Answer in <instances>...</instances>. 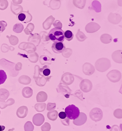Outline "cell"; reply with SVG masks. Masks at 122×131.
Listing matches in <instances>:
<instances>
[{
    "label": "cell",
    "instance_id": "obj_21",
    "mask_svg": "<svg viewBox=\"0 0 122 131\" xmlns=\"http://www.w3.org/2000/svg\"><path fill=\"white\" fill-rule=\"evenodd\" d=\"M54 104H55L54 103V104H52L51 103H48V104H47V110L48 111H50V110H54V109H55L56 105L54 106H53Z\"/></svg>",
    "mask_w": 122,
    "mask_h": 131
},
{
    "label": "cell",
    "instance_id": "obj_23",
    "mask_svg": "<svg viewBox=\"0 0 122 131\" xmlns=\"http://www.w3.org/2000/svg\"><path fill=\"white\" fill-rule=\"evenodd\" d=\"M5 129V127L3 125H0V131L4 130Z\"/></svg>",
    "mask_w": 122,
    "mask_h": 131
},
{
    "label": "cell",
    "instance_id": "obj_18",
    "mask_svg": "<svg viewBox=\"0 0 122 131\" xmlns=\"http://www.w3.org/2000/svg\"><path fill=\"white\" fill-rule=\"evenodd\" d=\"M24 129L26 131H32L34 130V126L31 122L28 121L26 123L24 126Z\"/></svg>",
    "mask_w": 122,
    "mask_h": 131
},
{
    "label": "cell",
    "instance_id": "obj_1",
    "mask_svg": "<svg viewBox=\"0 0 122 131\" xmlns=\"http://www.w3.org/2000/svg\"><path fill=\"white\" fill-rule=\"evenodd\" d=\"M64 33L61 29L54 28L50 30L48 36L54 43L63 42L64 40Z\"/></svg>",
    "mask_w": 122,
    "mask_h": 131
},
{
    "label": "cell",
    "instance_id": "obj_20",
    "mask_svg": "<svg viewBox=\"0 0 122 131\" xmlns=\"http://www.w3.org/2000/svg\"><path fill=\"white\" fill-rule=\"evenodd\" d=\"M50 125L47 123H46L44 125L41 127V129L42 131L50 130Z\"/></svg>",
    "mask_w": 122,
    "mask_h": 131
},
{
    "label": "cell",
    "instance_id": "obj_13",
    "mask_svg": "<svg viewBox=\"0 0 122 131\" xmlns=\"http://www.w3.org/2000/svg\"><path fill=\"white\" fill-rule=\"evenodd\" d=\"M58 114V112L55 110V111L48 112L47 116L50 120L52 121H54L57 119Z\"/></svg>",
    "mask_w": 122,
    "mask_h": 131
},
{
    "label": "cell",
    "instance_id": "obj_11",
    "mask_svg": "<svg viewBox=\"0 0 122 131\" xmlns=\"http://www.w3.org/2000/svg\"><path fill=\"white\" fill-rule=\"evenodd\" d=\"M9 96V92L8 91L5 89H0V100L5 101Z\"/></svg>",
    "mask_w": 122,
    "mask_h": 131
},
{
    "label": "cell",
    "instance_id": "obj_6",
    "mask_svg": "<svg viewBox=\"0 0 122 131\" xmlns=\"http://www.w3.org/2000/svg\"><path fill=\"white\" fill-rule=\"evenodd\" d=\"M87 121V116L84 113H80L77 118L73 121V123L78 126H80L85 124Z\"/></svg>",
    "mask_w": 122,
    "mask_h": 131
},
{
    "label": "cell",
    "instance_id": "obj_10",
    "mask_svg": "<svg viewBox=\"0 0 122 131\" xmlns=\"http://www.w3.org/2000/svg\"><path fill=\"white\" fill-rule=\"evenodd\" d=\"M15 103V100L13 99L10 98L7 100V102L2 101L0 100V108L1 109H4L7 106L13 105Z\"/></svg>",
    "mask_w": 122,
    "mask_h": 131
},
{
    "label": "cell",
    "instance_id": "obj_8",
    "mask_svg": "<svg viewBox=\"0 0 122 131\" xmlns=\"http://www.w3.org/2000/svg\"><path fill=\"white\" fill-rule=\"evenodd\" d=\"M47 99V95L43 91H41L38 93L37 95V101L38 103H42L46 101Z\"/></svg>",
    "mask_w": 122,
    "mask_h": 131
},
{
    "label": "cell",
    "instance_id": "obj_9",
    "mask_svg": "<svg viewBox=\"0 0 122 131\" xmlns=\"http://www.w3.org/2000/svg\"><path fill=\"white\" fill-rule=\"evenodd\" d=\"M33 93L32 89L29 87H25L22 90V95L24 97L26 98H29L31 97L33 95Z\"/></svg>",
    "mask_w": 122,
    "mask_h": 131
},
{
    "label": "cell",
    "instance_id": "obj_3",
    "mask_svg": "<svg viewBox=\"0 0 122 131\" xmlns=\"http://www.w3.org/2000/svg\"><path fill=\"white\" fill-rule=\"evenodd\" d=\"M52 48L53 52L56 53H61L65 50V45L63 42L54 43Z\"/></svg>",
    "mask_w": 122,
    "mask_h": 131
},
{
    "label": "cell",
    "instance_id": "obj_14",
    "mask_svg": "<svg viewBox=\"0 0 122 131\" xmlns=\"http://www.w3.org/2000/svg\"><path fill=\"white\" fill-rule=\"evenodd\" d=\"M24 26L21 23H17L14 25L13 30L16 33H21L24 29Z\"/></svg>",
    "mask_w": 122,
    "mask_h": 131
},
{
    "label": "cell",
    "instance_id": "obj_7",
    "mask_svg": "<svg viewBox=\"0 0 122 131\" xmlns=\"http://www.w3.org/2000/svg\"><path fill=\"white\" fill-rule=\"evenodd\" d=\"M28 108L27 106H23L18 108L17 111V115L19 118H24L28 113Z\"/></svg>",
    "mask_w": 122,
    "mask_h": 131
},
{
    "label": "cell",
    "instance_id": "obj_5",
    "mask_svg": "<svg viewBox=\"0 0 122 131\" xmlns=\"http://www.w3.org/2000/svg\"><path fill=\"white\" fill-rule=\"evenodd\" d=\"M45 117L42 114H36L33 117V122L37 126H41L45 121Z\"/></svg>",
    "mask_w": 122,
    "mask_h": 131
},
{
    "label": "cell",
    "instance_id": "obj_15",
    "mask_svg": "<svg viewBox=\"0 0 122 131\" xmlns=\"http://www.w3.org/2000/svg\"><path fill=\"white\" fill-rule=\"evenodd\" d=\"M46 104L45 103H38L35 106V109L37 112H43L46 108Z\"/></svg>",
    "mask_w": 122,
    "mask_h": 131
},
{
    "label": "cell",
    "instance_id": "obj_17",
    "mask_svg": "<svg viewBox=\"0 0 122 131\" xmlns=\"http://www.w3.org/2000/svg\"><path fill=\"white\" fill-rule=\"evenodd\" d=\"M7 79L6 73L3 70H0V85L4 83Z\"/></svg>",
    "mask_w": 122,
    "mask_h": 131
},
{
    "label": "cell",
    "instance_id": "obj_24",
    "mask_svg": "<svg viewBox=\"0 0 122 131\" xmlns=\"http://www.w3.org/2000/svg\"><path fill=\"white\" fill-rule=\"evenodd\" d=\"M1 111H0V114H1Z\"/></svg>",
    "mask_w": 122,
    "mask_h": 131
},
{
    "label": "cell",
    "instance_id": "obj_4",
    "mask_svg": "<svg viewBox=\"0 0 122 131\" xmlns=\"http://www.w3.org/2000/svg\"><path fill=\"white\" fill-rule=\"evenodd\" d=\"M32 18V16L28 12H23L20 13L18 16V19L20 21L26 23L31 21Z\"/></svg>",
    "mask_w": 122,
    "mask_h": 131
},
{
    "label": "cell",
    "instance_id": "obj_16",
    "mask_svg": "<svg viewBox=\"0 0 122 131\" xmlns=\"http://www.w3.org/2000/svg\"><path fill=\"white\" fill-rule=\"evenodd\" d=\"M64 39L68 41H71L73 39L74 35L70 30H67L64 33Z\"/></svg>",
    "mask_w": 122,
    "mask_h": 131
},
{
    "label": "cell",
    "instance_id": "obj_2",
    "mask_svg": "<svg viewBox=\"0 0 122 131\" xmlns=\"http://www.w3.org/2000/svg\"><path fill=\"white\" fill-rule=\"evenodd\" d=\"M65 112L68 119L75 120L78 117L80 114L79 108L74 105H69L65 109Z\"/></svg>",
    "mask_w": 122,
    "mask_h": 131
},
{
    "label": "cell",
    "instance_id": "obj_22",
    "mask_svg": "<svg viewBox=\"0 0 122 131\" xmlns=\"http://www.w3.org/2000/svg\"><path fill=\"white\" fill-rule=\"evenodd\" d=\"M59 116L60 119H63L66 118V117H67V115H66L65 112H61L59 114Z\"/></svg>",
    "mask_w": 122,
    "mask_h": 131
},
{
    "label": "cell",
    "instance_id": "obj_12",
    "mask_svg": "<svg viewBox=\"0 0 122 131\" xmlns=\"http://www.w3.org/2000/svg\"><path fill=\"white\" fill-rule=\"evenodd\" d=\"M40 74L42 76H48L51 73V70L47 66H45L42 68L39 69Z\"/></svg>",
    "mask_w": 122,
    "mask_h": 131
},
{
    "label": "cell",
    "instance_id": "obj_19",
    "mask_svg": "<svg viewBox=\"0 0 122 131\" xmlns=\"http://www.w3.org/2000/svg\"><path fill=\"white\" fill-rule=\"evenodd\" d=\"M7 25V23L6 21L3 20L0 21V33H2L5 30Z\"/></svg>",
    "mask_w": 122,
    "mask_h": 131
}]
</instances>
